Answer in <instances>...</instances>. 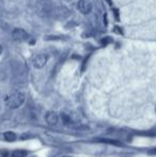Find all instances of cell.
Wrapping results in <instances>:
<instances>
[{
    "mask_svg": "<svg viewBox=\"0 0 156 157\" xmlns=\"http://www.w3.org/2000/svg\"><path fill=\"white\" fill-rule=\"evenodd\" d=\"M115 31L117 32V33H119V34H120V33H122V30H121V29H119L118 27H116V28H115Z\"/></svg>",
    "mask_w": 156,
    "mask_h": 157,
    "instance_id": "7c38bea8",
    "label": "cell"
},
{
    "mask_svg": "<svg viewBox=\"0 0 156 157\" xmlns=\"http://www.w3.org/2000/svg\"><path fill=\"white\" fill-rule=\"evenodd\" d=\"M48 60V57L47 55L45 54H38L33 57L32 59V65L34 66L36 68H42L46 65Z\"/></svg>",
    "mask_w": 156,
    "mask_h": 157,
    "instance_id": "7a4b0ae2",
    "label": "cell"
},
{
    "mask_svg": "<svg viewBox=\"0 0 156 157\" xmlns=\"http://www.w3.org/2000/svg\"><path fill=\"white\" fill-rule=\"evenodd\" d=\"M92 2L90 0H79L77 2V9L82 14H89L92 11Z\"/></svg>",
    "mask_w": 156,
    "mask_h": 157,
    "instance_id": "3957f363",
    "label": "cell"
},
{
    "mask_svg": "<svg viewBox=\"0 0 156 157\" xmlns=\"http://www.w3.org/2000/svg\"><path fill=\"white\" fill-rule=\"evenodd\" d=\"M25 99L26 96L23 92H13L6 98V104L11 109H16V108H19L25 103Z\"/></svg>",
    "mask_w": 156,
    "mask_h": 157,
    "instance_id": "6da1fadb",
    "label": "cell"
},
{
    "mask_svg": "<svg viewBox=\"0 0 156 157\" xmlns=\"http://www.w3.org/2000/svg\"><path fill=\"white\" fill-rule=\"evenodd\" d=\"M54 157H73V156L67 155V154H57V155H55Z\"/></svg>",
    "mask_w": 156,
    "mask_h": 157,
    "instance_id": "30bf717a",
    "label": "cell"
},
{
    "mask_svg": "<svg viewBox=\"0 0 156 157\" xmlns=\"http://www.w3.org/2000/svg\"><path fill=\"white\" fill-rule=\"evenodd\" d=\"M28 155V152L25 150H15L14 152H12V157H26Z\"/></svg>",
    "mask_w": 156,
    "mask_h": 157,
    "instance_id": "ba28073f",
    "label": "cell"
},
{
    "mask_svg": "<svg viewBox=\"0 0 156 157\" xmlns=\"http://www.w3.org/2000/svg\"><path fill=\"white\" fill-rule=\"evenodd\" d=\"M45 120H46V123L50 126H56L57 124L59 123V117L56 112L54 111H49L46 113L45 116Z\"/></svg>",
    "mask_w": 156,
    "mask_h": 157,
    "instance_id": "5b68a950",
    "label": "cell"
},
{
    "mask_svg": "<svg viewBox=\"0 0 156 157\" xmlns=\"http://www.w3.org/2000/svg\"><path fill=\"white\" fill-rule=\"evenodd\" d=\"M149 153H150V154H153V155L155 154V155H156V147H155V149L150 150V151H149Z\"/></svg>",
    "mask_w": 156,
    "mask_h": 157,
    "instance_id": "8fae6325",
    "label": "cell"
},
{
    "mask_svg": "<svg viewBox=\"0 0 156 157\" xmlns=\"http://www.w3.org/2000/svg\"><path fill=\"white\" fill-rule=\"evenodd\" d=\"M100 142L106 143V144H111V145H117V147H121L122 145V142L118 140H115V139H101L98 140Z\"/></svg>",
    "mask_w": 156,
    "mask_h": 157,
    "instance_id": "52a82bcc",
    "label": "cell"
},
{
    "mask_svg": "<svg viewBox=\"0 0 156 157\" xmlns=\"http://www.w3.org/2000/svg\"><path fill=\"white\" fill-rule=\"evenodd\" d=\"M2 138H3V140H6V142H14L17 139V136L13 132H6L2 135Z\"/></svg>",
    "mask_w": 156,
    "mask_h": 157,
    "instance_id": "8992f818",
    "label": "cell"
},
{
    "mask_svg": "<svg viewBox=\"0 0 156 157\" xmlns=\"http://www.w3.org/2000/svg\"><path fill=\"white\" fill-rule=\"evenodd\" d=\"M1 54H2V46L0 45V55H1Z\"/></svg>",
    "mask_w": 156,
    "mask_h": 157,
    "instance_id": "4fadbf2b",
    "label": "cell"
},
{
    "mask_svg": "<svg viewBox=\"0 0 156 157\" xmlns=\"http://www.w3.org/2000/svg\"><path fill=\"white\" fill-rule=\"evenodd\" d=\"M61 121H62V123L64 125H70L72 123L71 118L67 113H61Z\"/></svg>",
    "mask_w": 156,
    "mask_h": 157,
    "instance_id": "9c48e42d",
    "label": "cell"
},
{
    "mask_svg": "<svg viewBox=\"0 0 156 157\" xmlns=\"http://www.w3.org/2000/svg\"><path fill=\"white\" fill-rule=\"evenodd\" d=\"M12 37H13V40H15V41L23 42V41H26V40L28 39V33L26 32L24 29H21V28H16V29L13 30Z\"/></svg>",
    "mask_w": 156,
    "mask_h": 157,
    "instance_id": "277c9868",
    "label": "cell"
}]
</instances>
